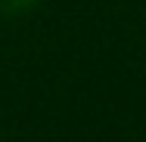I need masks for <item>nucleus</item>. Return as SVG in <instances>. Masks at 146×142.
Returning <instances> with one entry per match:
<instances>
[{
	"instance_id": "nucleus-1",
	"label": "nucleus",
	"mask_w": 146,
	"mask_h": 142,
	"mask_svg": "<svg viewBox=\"0 0 146 142\" xmlns=\"http://www.w3.org/2000/svg\"><path fill=\"white\" fill-rule=\"evenodd\" d=\"M37 3H40V0H0V12H3V16H25Z\"/></svg>"
}]
</instances>
